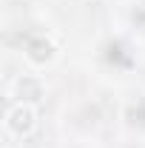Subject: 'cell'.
I'll return each instance as SVG.
<instances>
[{"label": "cell", "instance_id": "obj_1", "mask_svg": "<svg viewBox=\"0 0 145 148\" xmlns=\"http://www.w3.org/2000/svg\"><path fill=\"white\" fill-rule=\"evenodd\" d=\"M37 125V111L31 103H14L12 108L6 111V131L14 137H26L31 134Z\"/></svg>", "mask_w": 145, "mask_h": 148}, {"label": "cell", "instance_id": "obj_2", "mask_svg": "<svg viewBox=\"0 0 145 148\" xmlns=\"http://www.w3.org/2000/svg\"><path fill=\"white\" fill-rule=\"evenodd\" d=\"M57 57V49L51 40H46V37H31L29 43H26V60L31 63V66H46V63H51Z\"/></svg>", "mask_w": 145, "mask_h": 148}, {"label": "cell", "instance_id": "obj_3", "mask_svg": "<svg viewBox=\"0 0 145 148\" xmlns=\"http://www.w3.org/2000/svg\"><path fill=\"white\" fill-rule=\"evenodd\" d=\"M14 91H17L20 103H40L43 100V83L37 77H20Z\"/></svg>", "mask_w": 145, "mask_h": 148}]
</instances>
